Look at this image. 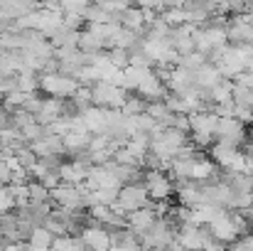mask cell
<instances>
[{
  "label": "cell",
  "mask_w": 253,
  "mask_h": 251,
  "mask_svg": "<svg viewBox=\"0 0 253 251\" xmlns=\"http://www.w3.org/2000/svg\"><path fill=\"white\" fill-rule=\"evenodd\" d=\"M27 192H30V204H47V202H52L49 200V190L42 182H37V180L27 182Z\"/></svg>",
  "instance_id": "5bb4252c"
},
{
  "label": "cell",
  "mask_w": 253,
  "mask_h": 251,
  "mask_svg": "<svg viewBox=\"0 0 253 251\" xmlns=\"http://www.w3.org/2000/svg\"><path fill=\"white\" fill-rule=\"evenodd\" d=\"M116 207H118L123 214H130V212H138V209L150 207V200H148V192H145L143 182L121 187V190H118V202H116Z\"/></svg>",
  "instance_id": "6da1fadb"
},
{
  "label": "cell",
  "mask_w": 253,
  "mask_h": 251,
  "mask_svg": "<svg viewBox=\"0 0 253 251\" xmlns=\"http://www.w3.org/2000/svg\"><path fill=\"white\" fill-rule=\"evenodd\" d=\"M209 155H211L209 160H211L216 167H221V170H231V165L239 160L241 151H239V148H231V146H226V143H214L211 151H209Z\"/></svg>",
  "instance_id": "8992f818"
},
{
  "label": "cell",
  "mask_w": 253,
  "mask_h": 251,
  "mask_svg": "<svg viewBox=\"0 0 253 251\" xmlns=\"http://www.w3.org/2000/svg\"><path fill=\"white\" fill-rule=\"evenodd\" d=\"M126 219H128V229H130V232H133V234H135V237L140 239V237H143V234H145V232H148V229H150L153 224H155L158 214L153 212V207H145V209L130 212V214H128Z\"/></svg>",
  "instance_id": "5b68a950"
},
{
  "label": "cell",
  "mask_w": 253,
  "mask_h": 251,
  "mask_svg": "<svg viewBox=\"0 0 253 251\" xmlns=\"http://www.w3.org/2000/svg\"><path fill=\"white\" fill-rule=\"evenodd\" d=\"M246 72H251V74H253V64H251V67H249V69H246Z\"/></svg>",
  "instance_id": "e0dca14e"
},
{
  "label": "cell",
  "mask_w": 253,
  "mask_h": 251,
  "mask_svg": "<svg viewBox=\"0 0 253 251\" xmlns=\"http://www.w3.org/2000/svg\"><path fill=\"white\" fill-rule=\"evenodd\" d=\"M226 251H229V249H226Z\"/></svg>",
  "instance_id": "ffe728a7"
},
{
  "label": "cell",
  "mask_w": 253,
  "mask_h": 251,
  "mask_svg": "<svg viewBox=\"0 0 253 251\" xmlns=\"http://www.w3.org/2000/svg\"><path fill=\"white\" fill-rule=\"evenodd\" d=\"M251 126H253V121H251Z\"/></svg>",
  "instance_id": "ac0fdd59"
},
{
  "label": "cell",
  "mask_w": 253,
  "mask_h": 251,
  "mask_svg": "<svg viewBox=\"0 0 253 251\" xmlns=\"http://www.w3.org/2000/svg\"><path fill=\"white\" fill-rule=\"evenodd\" d=\"M224 79H221V74H219V69L214 67V64H204L202 69H197L194 72V86L202 91V94H207V91H211L216 84H221Z\"/></svg>",
  "instance_id": "52a82bcc"
},
{
  "label": "cell",
  "mask_w": 253,
  "mask_h": 251,
  "mask_svg": "<svg viewBox=\"0 0 253 251\" xmlns=\"http://www.w3.org/2000/svg\"><path fill=\"white\" fill-rule=\"evenodd\" d=\"M211 239L209 229L207 227H199V224H182L177 229V244L184 251H204L207 242Z\"/></svg>",
  "instance_id": "3957f363"
},
{
  "label": "cell",
  "mask_w": 253,
  "mask_h": 251,
  "mask_svg": "<svg viewBox=\"0 0 253 251\" xmlns=\"http://www.w3.org/2000/svg\"><path fill=\"white\" fill-rule=\"evenodd\" d=\"M216 143H226V146L241 151V146H246V126L236 118H219Z\"/></svg>",
  "instance_id": "277c9868"
},
{
  "label": "cell",
  "mask_w": 253,
  "mask_h": 251,
  "mask_svg": "<svg viewBox=\"0 0 253 251\" xmlns=\"http://www.w3.org/2000/svg\"><path fill=\"white\" fill-rule=\"evenodd\" d=\"M251 237H253V234H251Z\"/></svg>",
  "instance_id": "d6986e66"
},
{
  "label": "cell",
  "mask_w": 253,
  "mask_h": 251,
  "mask_svg": "<svg viewBox=\"0 0 253 251\" xmlns=\"http://www.w3.org/2000/svg\"><path fill=\"white\" fill-rule=\"evenodd\" d=\"M204 64H207V54H202V52H197V50L177 59V67H182V69H187V72H197V69H202Z\"/></svg>",
  "instance_id": "4fadbf2b"
},
{
  "label": "cell",
  "mask_w": 253,
  "mask_h": 251,
  "mask_svg": "<svg viewBox=\"0 0 253 251\" xmlns=\"http://www.w3.org/2000/svg\"><path fill=\"white\" fill-rule=\"evenodd\" d=\"M229 251H253V237L251 234L239 237L234 244H229Z\"/></svg>",
  "instance_id": "2e32d148"
},
{
  "label": "cell",
  "mask_w": 253,
  "mask_h": 251,
  "mask_svg": "<svg viewBox=\"0 0 253 251\" xmlns=\"http://www.w3.org/2000/svg\"><path fill=\"white\" fill-rule=\"evenodd\" d=\"M143 187H145L148 200H150L153 204L168 202L169 195L174 192V185H172V180H169L165 172H145V175H143Z\"/></svg>",
  "instance_id": "7a4b0ae2"
},
{
  "label": "cell",
  "mask_w": 253,
  "mask_h": 251,
  "mask_svg": "<svg viewBox=\"0 0 253 251\" xmlns=\"http://www.w3.org/2000/svg\"><path fill=\"white\" fill-rule=\"evenodd\" d=\"M106 59H108V64H111L113 69H118V72H126V69L130 67V52H128V50H121V47H111V50L106 52Z\"/></svg>",
  "instance_id": "7c38bea8"
},
{
  "label": "cell",
  "mask_w": 253,
  "mask_h": 251,
  "mask_svg": "<svg viewBox=\"0 0 253 251\" xmlns=\"http://www.w3.org/2000/svg\"><path fill=\"white\" fill-rule=\"evenodd\" d=\"M145 108H148V101H145L143 96H138L135 91H133V94L128 91V96H126V101H123V106H121V113L128 116V118H135V116H143Z\"/></svg>",
  "instance_id": "9c48e42d"
},
{
  "label": "cell",
  "mask_w": 253,
  "mask_h": 251,
  "mask_svg": "<svg viewBox=\"0 0 253 251\" xmlns=\"http://www.w3.org/2000/svg\"><path fill=\"white\" fill-rule=\"evenodd\" d=\"M145 113L158 123V126H169V118H172V113H169L168 103L165 101H148V108H145Z\"/></svg>",
  "instance_id": "8fae6325"
},
{
  "label": "cell",
  "mask_w": 253,
  "mask_h": 251,
  "mask_svg": "<svg viewBox=\"0 0 253 251\" xmlns=\"http://www.w3.org/2000/svg\"><path fill=\"white\" fill-rule=\"evenodd\" d=\"M231 89H234V82L224 79L221 84H216L211 91H207V94H204V101H207V103H211V106L226 103V101H231Z\"/></svg>",
  "instance_id": "30bf717a"
},
{
  "label": "cell",
  "mask_w": 253,
  "mask_h": 251,
  "mask_svg": "<svg viewBox=\"0 0 253 251\" xmlns=\"http://www.w3.org/2000/svg\"><path fill=\"white\" fill-rule=\"evenodd\" d=\"M52 242H54V237H52L47 229L37 227V229H32V234L27 237L25 247H27V251H52Z\"/></svg>",
  "instance_id": "ba28073f"
},
{
  "label": "cell",
  "mask_w": 253,
  "mask_h": 251,
  "mask_svg": "<svg viewBox=\"0 0 253 251\" xmlns=\"http://www.w3.org/2000/svg\"><path fill=\"white\" fill-rule=\"evenodd\" d=\"M231 103L239 106V108H251L253 111V91H249L246 86L234 84V89H231Z\"/></svg>",
  "instance_id": "9a60e30c"
}]
</instances>
